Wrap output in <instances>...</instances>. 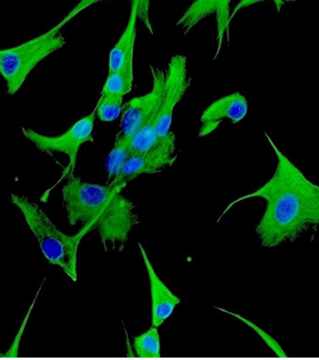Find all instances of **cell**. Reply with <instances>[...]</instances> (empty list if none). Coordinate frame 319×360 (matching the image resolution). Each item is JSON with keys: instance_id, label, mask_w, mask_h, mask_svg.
<instances>
[{"instance_id": "cell-6", "label": "cell", "mask_w": 319, "mask_h": 360, "mask_svg": "<svg viewBox=\"0 0 319 360\" xmlns=\"http://www.w3.org/2000/svg\"><path fill=\"white\" fill-rule=\"evenodd\" d=\"M190 88V77L188 76L187 56L176 54L168 65L163 96L156 117V132L158 138L171 132L172 119L176 105L183 98Z\"/></svg>"}, {"instance_id": "cell-19", "label": "cell", "mask_w": 319, "mask_h": 360, "mask_svg": "<svg viewBox=\"0 0 319 360\" xmlns=\"http://www.w3.org/2000/svg\"><path fill=\"white\" fill-rule=\"evenodd\" d=\"M263 1H271L275 6L276 11L281 13V10H282L285 5H287L288 3H293L295 0H240L238 4L235 5V8H233V11L231 13L230 20L232 22L233 18L237 16V13H240L244 8H250L252 5L259 4V3H263Z\"/></svg>"}, {"instance_id": "cell-4", "label": "cell", "mask_w": 319, "mask_h": 360, "mask_svg": "<svg viewBox=\"0 0 319 360\" xmlns=\"http://www.w3.org/2000/svg\"><path fill=\"white\" fill-rule=\"evenodd\" d=\"M66 46L61 30L49 29L42 35L8 49H0V76L6 83L10 96L16 95L32 70L47 56Z\"/></svg>"}, {"instance_id": "cell-17", "label": "cell", "mask_w": 319, "mask_h": 360, "mask_svg": "<svg viewBox=\"0 0 319 360\" xmlns=\"http://www.w3.org/2000/svg\"><path fill=\"white\" fill-rule=\"evenodd\" d=\"M97 119L103 122H112L116 120L124 109V96L121 95H100L96 105Z\"/></svg>"}, {"instance_id": "cell-18", "label": "cell", "mask_w": 319, "mask_h": 360, "mask_svg": "<svg viewBox=\"0 0 319 360\" xmlns=\"http://www.w3.org/2000/svg\"><path fill=\"white\" fill-rule=\"evenodd\" d=\"M216 310H219V311L225 312V314H228V315H231V316L235 317L237 320H240V322H243L245 326H247L249 328H252L254 332L257 334V335L263 340L264 344L267 345L268 347L271 348L273 353L275 354L276 356H279V358H286L287 354L285 352V349L281 347V345L278 342V340H275L273 336L269 334V333L266 332L264 329L261 328L259 326L254 323L250 320H247L245 317L242 316L240 314H235V312L228 311L226 309L223 308H216Z\"/></svg>"}, {"instance_id": "cell-15", "label": "cell", "mask_w": 319, "mask_h": 360, "mask_svg": "<svg viewBox=\"0 0 319 360\" xmlns=\"http://www.w3.org/2000/svg\"><path fill=\"white\" fill-rule=\"evenodd\" d=\"M160 327L152 326L141 335H138L133 340V348L136 356L139 358H160Z\"/></svg>"}, {"instance_id": "cell-9", "label": "cell", "mask_w": 319, "mask_h": 360, "mask_svg": "<svg viewBox=\"0 0 319 360\" xmlns=\"http://www.w3.org/2000/svg\"><path fill=\"white\" fill-rule=\"evenodd\" d=\"M231 1L232 0H194L176 22V28L180 29L184 35H187L204 18L216 16V52L213 58L216 60L221 52L223 41L226 37L228 42H230Z\"/></svg>"}, {"instance_id": "cell-12", "label": "cell", "mask_w": 319, "mask_h": 360, "mask_svg": "<svg viewBox=\"0 0 319 360\" xmlns=\"http://www.w3.org/2000/svg\"><path fill=\"white\" fill-rule=\"evenodd\" d=\"M138 0L131 3V13L127 25L115 46L109 53L108 73L120 72L126 68H134L136 25H138Z\"/></svg>"}, {"instance_id": "cell-7", "label": "cell", "mask_w": 319, "mask_h": 360, "mask_svg": "<svg viewBox=\"0 0 319 360\" xmlns=\"http://www.w3.org/2000/svg\"><path fill=\"white\" fill-rule=\"evenodd\" d=\"M153 78L151 91L144 96L136 97L128 101L122 109L121 133L128 138H133L140 129L151 121H156L163 96L164 84L167 73L160 68L151 66Z\"/></svg>"}, {"instance_id": "cell-16", "label": "cell", "mask_w": 319, "mask_h": 360, "mask_svg": "<svg viewBox=\"0 0 319 360\" xmlns=\"http://www.w3.org/2000/svg\"><path fill=\"white\" fill-rule=\"evenodd\" d=\"M134 83V68H126L120 72L108 73L107 79L104 82L100 95H121L126 96L132 91Z\"/></svg>"}, {"instance_id": "cell-3", "label": "cell", "mask_w": 319, "mask_h": 360, "mask_svg": "<svg viewBox=\"0 0 319 360\" xmlns=\"http://www.w3.org/2000/svg\"><path fill=\"white\" fill-rule=\"evenodd\" d=\"M11 201L25 217L46 260L63 269L71 281H78V248L80 240L88 235V231L82 228L76 235L68 236L53 224L52 220L37 204L25 196L13 194Z\"/></svg>"}, {"instance_id": "cell-11", "label": "cell", "mask_w": 319, "mask_h": 360, "mask_svg": "<svg viewBox=\"0 0 319 360\" xmlns=\"http://www.w3.org/2000/svg\"><path fill=\"white\" fill-rule=\"evenodd\" d=\"M141 257L144 260L145 269L150 279V288H151V323L152 326L160 327L162 324L171 316L177 305L181 303L180 297L176 296L171 290L164 284L160 276L155 271L151 260L145 252L144 247L139 243Z\"/></svg>"}, {"instance_id": "cell-10", "label": "cell", "mask_w": 319, "mask_h": 360, "mask_svg": "<svg viewBox=\"0 0 319 360\" xmlns=\"http://www.w3.org/2000/svg\"><path fill=\"white\" fill-rule=\"evenodd\" d=\"M247 112H249V103H247V97L240 92H233L228 96L214 101L204 109L200 119L201 121L200 138L211 134L225 119L231 121L232 124H238L247 117Z\"/></svg>"}, {"instance_id": "cell-13", "label": "cell", "mask_w": 319, "mask_h": 360, "mask_svg": "<svg viewBox=\"0 0 319 360\" xmlns=\"http://www.w3.org/2000/svg\"><path fill=\"white\" fill-rule=\"evenodd\" d=\"M103 1H110V0H79L74 8H71L68 11L67 15L63 18V20L58 23V25L53 27V30L59 32L61 29L64 28L65 25H68L71 20H74V17L78 16L79 13H83L89 8H91L93 5L98 4V3H103ZM132 3L133 0H129ZM139 3V8H138V20L143 22L145 28L148 29V32H151L152 35L155 34L153 30V25H152L151 17H150V10H151V0H138Z\"/></svg>"}, {"instance_id": "cell-8", "label": "cell", "mask_w": 319, "mask_h": 360, "mask_svg": "<svg viewBox=\"0 0 319 360\" xmlns=\"http://www.w3.org/2000/svg\"><path fill=\"white\" fill-rule=\"evenodd\" d=\"M175 141V134L170 132L168 136L160 138L156 144L148 151L131 155L120 175L114 179L112 182L124 188L131 181L136 180L140 175L157 174L163 169L171 167L177 160Z\"/></svg>"}, {"instance_id": "cell-2", "label": "cell", "mask_w": 319, "mask_h": 360, "mask_svg": "<svg viewBox=\"0 0 319 360\" xmlns=\"http://www.w3.org/2000/svg\"><path fill=\"white\" fill-rule=\"evenodd\" d=\"M122 186L89 184L80 177H67L63 188V202L70 225L82 224L91 232L96 230L108 248L122 245L129 232L139 223L136 205L122 195Z\"/></svg>"}, {"instance_id": "cell-1", "label": "cell", "mask_w": 319, "mask_h": 360, "mask_svg": "<svg viewBox=\"0 0 319 360\" xmlns=\"http://www.w3.org/2000/svg\"><path fill=\"white\" fill-rule=\"evenodd\" d=\"M264 136L275 153V172L259 188L230 202L218 223L235 204L252 198L263 199L267 206L255 232L262 247L271 249L297 240L308 229L319 226V184L312 182L267 132Z\"/></svg>"}, {"instance_id": "cell-5", "label": "cell", "mask_w": 319, "mask_h": 360, "mask_svg": "<svg viewBox=\"0 0 319 360\" xmlns=\"http://www.w3.org/2000/svg\"><path fill=\"white\" fill-rule=\"evenodd\" d=\"M96 119V109H93V112L84 116L83 119L77 121L76 124H72L61 136H44V134H40L34 129H25V127L22 129V132L25 134V138L32 141V144L35 145L42 153H59L67 155L70 163H68L67 168L65 169L64 172H63L60 179L56 182V186L60 184L65 177L71 176L74 174L77 157H78L79 148L86 143H93L92 133H93V129H95ZM56 186H53L52 188L44 193L42 198H41V200L47 201L49 193Z\"/></svg>"}, {"instance_id": "cell-14", "label": "cell", "mask_w": 319, "mask_h": 360, "mask_svg": "<svg viewBox=\"0 0 319 360\" xmlns=\"http://www.w3.org/2000/svg\"><path fill=\"white\" fill-rule=\"evenodd\" d=\"M131 138L124 136L122 133L117 134L115 145L112 151L109 153L108 158L105 162L107 172H108L109 179H116L122 172L126 162L131 156Z\"/></svg>"}]
</instances>
